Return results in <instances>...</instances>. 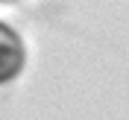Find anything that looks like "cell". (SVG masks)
<instances>
[{
  "label": "cell",
  "mask_w": 129,
  "mask_h": 120,
  "mask_svg": "<svg viewBox=\"0 0 129 120\" xmlns=\"http://www.w3.org/2000/svg\"><path fill=\"white\" fill-rule=\"evenodd\" d=\"M24 62H26V50H24L21 35L9 24L0 21V85L15 79L24 70Z\"/></svg>",
  "instance_id": "6da1fadb"
},
{
  "label": "cell",
  "mask_w": 129,
  "mask_h": 120,
  "mask_svg": "<svg viewBox=\"0 0 129 120\" xmlns=\"http://www.w3.org/2000/svg\"><path fill=\"white\" fill-rule=\"evenodd\" d=\"M0 3H12V0H0Z\"/></svg>",
  "instance_id": "7a4b0ae2"
}]
</instances>
